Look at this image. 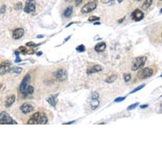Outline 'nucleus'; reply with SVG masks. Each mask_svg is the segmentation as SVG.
<instances>
[{
  "instance_id": "obj_1",
  "label": "nucleus",
  "mask_w": 162,
  "mask_h": 162,
  "mask_svg": "<svg viewBox=\"0 0 162 162\" xmlns=\"http://www.w3.org/2000/svg\"><path fill=\"white\" fill-rule=\"evenodd\" d=\"M17 121L12 119L10 115L5 111L0 113V125H16Z\"/></svg>"
},
{
  "instance_id": "obj_2",
  "label": "nucleus",
  "mask_w": 162,
  "mask_h": 162,
  "mask_svg": "<svg viewBox=\"0 0 162 162\" xmlns=\"http://www.w3.org/2000/svg\"><path fill=\"white\" fill-rule=\"evenodd\" d=\"M146 60H147V57H146V56H142V57H139L135 58L133 61L132 70L135 71L140 69V68L144 66Z\"/></svg>"
},
{
  "instance_id": "obj_3",
  "label": "nucleus",
  "mask_w": 162,
  "mask_h": 162,
  "mask_svg": "<svg viewBox=\"0 0 162 162\" xmlns=\"http://www.w3.org/2000/svg\"><path fill=\"white\" fill-rule=\"evenodd\" d=\"M25 13H33L36 11V2L35 0H27L26 5L24 8Z\"/></svg>"
},
{
  "instance_id": "obj_4",
  "label": "nucleus",
  "mask_w": 162,
  "mask_h": 162,
  "mask_svg": "<svg viewBox=\"0 0 162 162\" xmlns=\"http://www.w3.org/2000/svg\"><path fill=\"white\" fill-rule=\"evenodd\" d=\"M54 76L61 82L66 80L67 78V72L66 69H61L56 71L54 74Z\"/></svg>"
},
{
  "instance_id": "obj_5",
  "label": "nucleus",
  "mask_w": 162,
  "mask_h": 162,
  "mask_svg": "<svg viewBox=\"0 0 162 162\" xmlns=\"http://www.w3.org/2000/svg\"><path fill=\"white\" fill-rule=\"evenodd\" d=\"M11 64L8 61H4L0 64V75H4L7 73L10 72Z\"/></svg>"
},
{
  "instance_id": "obj_6",
  "label": "nucleus",
  "mask_w": 162,
  "mask_h": 162,
  "mask_svg": "<svg viewBox=\"0 0 162 162\" xmlns=\"http://www.w3.org/2000/svg\"><path fill=\"white\" fill-rule=\"evenodd\" d=\"M144 17V14L142 11L138 9H136L134 11L132 12L131 15V17L132 19L135 22H139L143 19V18Z\"/></svg>"
},
{
  "instance_id": "obj_7",
  "label": "nucleus",
  "mask_w": 162,
  "mask_h": 162,
  "mask_svg": "<svg viewBox=\"0 0 162 162\" xmlns=\"http://www.w3.org/2000/svg\"><path fill=\"white\" fill-rule=\"evenodd\" d=\"M97 7L96 3L93 2H90L88 3L83 6V7L82 8V12L84 14L90 13V12L94 10Z\"/></svg>"
},
{
  "instance_id": "obj_8",
  "label": "nucleus",
  "mask_w": 162,
  "mask_h": 162,
  "mask_svg": "<svg viewBox=\"0 0 162 162\" xmlns=\"http://www.w3.org/2000/svg\"><path fill=\"white\" fill-rule=\"evenodd\" d=\"M31 76L29 74H26L25 77L24 78V79L22 81V82L20 83V92L22 93H26V86L27 85L28 82L30 80Z\"/></svg>"
},
{
  "instance_id": "obj_9",
  "label": "nucleus",
  "mask_w": 162,
  "mask_h": 162,
  "mask_svg": "<svg viewBox=\"0 0 162 162\" xmlns=\"http://www.w3.org/2000/svg\"><path fill=\"white\" fill-rule=\"evenodd\" d=\"M20 110L24 114H27L32 112L34 110V108L31 104L25 103L20 106Z\"/></svg>"
},
{
  "instance_id": "obj_10",
  "label": "nucleus",
  "mask_w": 162,
  "mask_h": 162,
  "mask_svg": "<svg viewBox=\"0 0 162 162\" xmlns=\"http://www.w3.org/2000/svg\"><path fill=\"white\" fill-rule=\"evenodd\" d=\"M152 73H153V71L149 67H146L140 72V74H141V77L142 78H146L150 77L152 76Z\"/></svg>"
},
{
  "instance_id": "obj_11",
  "label": "nucleus",
  "mask_w": 162,
  "mask_h": 162,
  "mask_svg": "<svg viewBox=\"0 0 162 162\" xmlns=\"http://www.w3.org/2000/svg\"><path fill=\"white\" fill-rule=\"evenodd\" d=\"M24 34V30L22 28H17L13 31V38L14 39H18L21 38Z\"/></svg>"
},
{
  "instance_id": "obj_12",
  "label": "nucleus",
  "mask_w": 162,
  "mask_h": 162,
  "mask_svg": "<svg viewBox=\"0 0 162 162\" xmlns=\"http://www.w3.org/2000/svg\"><path fill=\"white\" fill-rule=\"evenodd\" d=\"M59 94H55L50 95L48 97L46 98V101L48 102V104L52 106L54 108H55V106L57 103V96Z\"/></svg>"
},
{
  "instance_id": "obj_13",
  "label": "nucleus",
  "mask_w": 162,
  "mask_h": 162,
  "mask_svg": "<svg viewBox=\"0 0 162 162\" xmlns=\"http://www.w3.org/2000/svg\"><path fill=\"white\" fill-rule=\"evenodd\" d=\"M102 71V67L99 65H95L92 67H90L86 71V73L88 74H91L92 73H98L99 71Z\"/></svg>"
},
{
  "instance_id": "obj_14",
  "label": "nucleus",
  "mask_w": 162,
  "mask_h": 162,
  "mask_svg": "<svg viewBox=\"0 0 162 162\" xmlns=\"http://www.w3.org/2000/svg\"><path fill=\"white\" fill-rule=\"evenodd\" d=\"M106 48V45L104 42L98 43L95 46V50L97 52H104Z\"/></svg>"
},
{
  "instance_id": "obj_15",
  "label": "nucleus",
  "mask_w": 162,
  "mask_h": 162,
  "mask_svg": "<svg viewBox=\"0 0 162 162\" xmlns=\"http://www.w3.org/2000/svg\"><path fill=\"white\" fill-rule=\"evenodd\" d=\"M15 101V95H12L10 96L7 99V101H6L5 103V106L7 108H10L11 106L14 103V102Z\"/></svg>"
},
{
  "instance_id": "obj_16",
  "label": "nucleus",
  "mask_w": 162,
  "mask_h": 162,
  "mask_svg": "<svg viewBox=\"0 0 162 162\" xmlns=\"http://www.w3.org/2000/svg\"><path fill=\"white\" fill-rule=\"evenodd\" d=\"M99 105V101L98 100V99H92V101L90 102V106H91L93 110H95V109L98 107Z\"/></svg>"
},
{
  "instance_id": "obj_17",
  "label": "nucleus",
  "mask_w": 162,
  "mask_h": 162,
  "mask_svg": "<svg viewBox=\"0 0 162 162\" xmlns=\"http://www.w3.org/2000/svg\"><path fill=\"white\" fill-rule=\"evenodd\" d=\"M47 122H48V118L45 116L40 114V116L38 119V123L41 125H45L47 123Z\"/></svg>"
},
{
  "instance_id": "obj_18",
  "label": "nucleus",
  "mask_w": 162,
  "mask_h": 162,
  "mask_svg": "<svg viewBox=\"0 0 162 162\" xmlns=\"http://www.w3.org/2000/svg\"><path fill=\"white\" fill-rule=\"evenodd\" d=\"M152 0H146L144 3L142 4V8L144 10H147V9H148L149 7H150L151 5L152 4Z\"/></svg>"
},
{
  "instance_id": "obj_19",
  "label": "nucleus",
  "mask_w": 162,
  "mask_h": 162,
  "mask_svg": "<svg viewBox=\"0 0 162 162\" xmlns=\"http://www.w3.org/2000/svg\"><path fill=\"white\" fill-rule=\"evenodd\" d=\"M72 13H73V7H69L66 9V11L64 12V17H69L71 16V15L72 14Z\"/></svg>"
},
{
  "instance_id": "obj_20",
  "label": "nucleus",
  "mask_w": 162,
  "mask_h": 162,
  "mask_svg": "<svg viewBox=\"0 0 162 162\" xmlns=\"http://www.w3.org/2000/svg\"><path fill=\"white\" fill-rule=\"evenodd\" d=\"M116 78H117V76L116 75V74H113V75H111V76L108 77V78L106 79L105 82L108 83H111L114 82L115 80L116 79Z\"/></svg>"
},
{
  "instance_id": "obj_21",
  "label": "nucleus",
  "mask_w": 162,
  "mask_h": 162,
  "mask_svg": "<svg viewBox=\"0 0 162 162\" xmlns=\"http://www.w3.org/2000/svg\"><path fill=\"white\" fill-rule=\"evenodd\" d=\"M22 71V69L20 67H14L10 69V73H15L17 74H20Z\"/></svg>"
},
{
  "instance_id": "obj_22",
  "label": "nucleus",
  "mask_w": 162,
  "mask_h": 162,
  "mask_svg": "<svg viewBox=\"0 0 162 162\" xmlns=\"http://www.w3.org/2000/svg\"><path fill=\"white\" fill-rule=\"evenodd\" d=\"M76 51L78 52H83L85 51V46L83 45H80L76 48Z\"/></svg>"
},
{
  "instance_id": "obj_23",
  "label": "nucleus",
  "mask_w": 162,
  "mask_h": 162,
  "mask_svg": "<svg viewBox=\"0 0 162 162\" xmlns=\"http://www.w3.org/2000/svg\"><path fill=\"white\" fill-rule=\"evenodd\" d=\"M139 104V102H136L135 104H133L132 105L129 106V107L127 108V110L130 111V110H135V109L138 106V105Z\"/></svg>"
},
{
  "instance_id": "obj_24",
  "label": "nucleus",
  "mask_w": 162,
  "mask_h": 162,
  "mask_svg": "<svg viewBox=\"0 0 162 162\" xmlns=\"http://www.w3.org/2000/svg\"><path fill=\"white\" fill-rule=\"evenodd\" d=\"M22 3L18 2V3H16L14 5V9L16 10H20L22 9Z\"/></svg>"
},
{
  "instance_id": "obj_25",
  "label": "nucleus",
  "mask_w": 162,
  "mask_h": 162,
  "mask_svg": "<svg viewBox=\"0 0 162 162\" xmlns=\"http://www.w3.org/2000/svg\"><path fill=\"white\" fill-rule=\"evenodd\" d=\"M144 86H145V84H143V85H140V86H139L138 87H137V88H135L134 90H133L131 92H130V93H135V92H137V91H139V90H141L142 88H144Z\"/></svg>"
},
{
  "instance_id": "obj_26",
  "label": "nucleus",
  "mask_w": 162,
  "mask_h": 162,
  "mask_svg": "<svg viewBox=\"0 0 162 162\" xmlns=\"http://www.w3.org/2000/svg\"><path fill=\"white\" fill-rule=\"evenodd\" d=\"M15 55H16V59H15V62H17V63H18V62H20L22 61L21 60V59L19 57V54H20V53L18 52H15Z\"/></svg>"
},
{
  "instance_id": "obj_27",
  "label": "nucleus",
  "mask_w": 162,
  "mask_h": 162,
  "mask_svg": "<svg viewBox=\"0 0 162 162\" xmlns=\"http://www.w3.org/2000/svg\"><path fill=\"white\" fill-rule=\"evenodd\" d=\"M27 124H29V125H31H31H36V124H38V121H37L36 120L34 119V118H31L30 120L28 121Z\"/></svg>"
},
{
  "instance_id": "obj_28",
  "label": "nucleus",
  "mask_w": 162,
  "mask_h": 162,
  "mask_svg": "<svg viewBox=\"0 0 162 162\" xmlns=\"http://www.w3.org/2000/svg\"><path fill=\"white\" fill-rule=\"evenodd\" d=\"M99 19H100V18H99V17L94 16V15H93V16H91V17H89L88 21H90V22H93V21L99 20Z\"/></svg>"
},
{
  "instance_id": "obj_29",
  "label": "nucleus",
  "mask_w": 162,
  "mask_h": 162,
  "mask_svg": "<svg viewBox=\"0 0 162 162\" xmlns=\"http://www.w3.org/2000/svg\"><path fill=\"white\" fill-rule=\"evenodd\" d=\"M131 78V75H130V74H124V80H125V82H129V81Z\"/></svg>"
},
{
  "instance_id": "obj_30",
  "label": "nucleus",
  "mask_w": 162,
  "mask_h": 162,
  "mask_svg": "<svg viewBox=\"0 0 162 162\" xmlns=\"http://www.w3.org/2000/svg\"><path fill=\"white\" fill-rule=\"evenodd\" d=\"M126 99V97H118L116 99H114V102H120L121 101H124L125 99Z\"/></svg>"
},
{
  "instance_id": "obj_31",
  "label": "nucleus",
  "mask_w": 162,
  "mask_h": 162,
  "mask_svg": "<svg viewBox=\"0 0 162 162\" xmlns=\"http://www.w3.org/2000/svg\"><path fill=\"white\" fill-rule=\"evenodd\" d=\"M27 92L30 93V94H32L34 92V87L33 86H29L27 87Z\"/></svg>"
},
{
  "instance_id": "obj_32",
  "label": "nucleus",
  "mask_w": 162,
  "mask_h": 162,
  "mask_svg": "<svg viewBox=\"0 0 162 162\" xmlns=\"http://www.w3.org/2000/svg\"><path fill=\"white\" fill-rule=\"evenodd\" d=\"M6 8H7V7H6V6L5 5H3L2 7L0 8V14H5V12H6Z\"/></svg>"
},
{
  "instance_id": "obj_33",
  "label": "nucleus",
  "mask_w": 162,
  "mask_h": 162,
  "mask_svg": "<svg viewBox=\"0 0 162 162\" xmlns=\"http://www.w3.org/2000/svg\"><path fill=\"white\" fill-rule=\"evenodd\" d=\"M113 1H114V0H101L102 3H108ZM117 1L119 3H121L123 1V0H117Z\"/></svg>"
},
{
  "instance_id": "obj_34",
  "label": "nucleus",
  "mask_w": 162,
  "mask_h": 162,
  "mask_svg": "<svg viewBox=\"0 0 162 162\" xmlns=\"http://www.w3.org/2000/svg\"><path fill=\"white\" fill-rule=\"evenodd\" d=\"M98 97H99V94L97 92H94L92 94V99H98Z\"/></svg>"
},
{
  "instance_id": "obj_35",
  "label": "nucleus",
  "mask_w": 162,
  "mask_h": 162,
  "mask_svg": "<svg viewBox=\"0 0 162 162\" xmlns=\"http://www.w3.org/2000/svg\"><path fill=\"white\" fill-rule=\"evenodd\" d=\"M26 45L28 46H35L36 45L35 43L33 42H28L26 43Z\"/></svg>"
},
{
  "instance_id": "obj_36",
  "label": "nucleus",
  "mask_w": 162,
  "mask_h": 162,
  "mask_svg": "<svg viewBox=\"0 0 162 162\" xmlns=\"http://www.w3.org/2000/svg\"><path fill=\"white\" fill-rule=\"evenodd\" d=\"M19 49H20V50H21V51H22V52H26V51H27V49H26V47H24V46H20V47L19 48Z\"/></svg>"
},
{
  "instance_id": "obj_37",
  "label": "nucleus",
  "mask_w": 162,
  "mask_h": 162,
  "mask_svg": "<svg viewBox=\"0 0 162 162\" xmlns=\"http://www.w3.org/2000/svg\"><path fill=\"white\" fill-rule=\"evenodd\" d=\"M148 104H144V105L140 106V108H141V109H144V108H148Z\"/></svg>"
},
{
  "instance_id": "obj_38",
  "label": "nucleus",
  "mask_w": 162,
  "mask_h": 162,
  "mask_svg": "<svg viewBox=\"0 0 162 162\" xmlns=\"http://www.w3.org/2000/svg\"><path fill=\"white\" fill-rule=\"evenodd\" d=\"M74 122H75V121H70V122H68V123H63V125H69V124H72Z\"/></svg>"
},
{
  "instance_id": "obj_39",
  "label": "nucleus",
  "mask_w": 162,
  "mask_h": 162,
  "mask_svg": "<svg viewBox=\"0 0 162 162\" xmlns=\"http://www.w3.org/2000/svg\"><path fill=\"white\" fill-rule=\"evenodd\" d=\"M43 54V53L42 52H38V53H37L36 54V55H38V56H40V55H42Z\"/></svg>"
},
{
  "instance_id": "obj_40",
  "label": "nucleus",
  "mask_w": 162,
  "mask_h": 162,
  "mask_svg": "<svg viewBox=\"0 0 162 162\" xmlns=\"http://www.w3.org/2000/svg\"><path fill=\"white\" fill-rule=\"evenodd\" d=\"M70 38H71V36H68V38H66V39H64V42H66V41H67V40L69 39Z\"/></svg>"
},
{
  "instance_id": "obj_41",
  "label": "nucleus",
  "mask_w": 162,
  "mask_h": 162,
  "mask_svg": "<svg viewBox=\"0 0 162 162\" xmlns=\"http://www.w3.org/2000/svg\"><path fill=\"white\" fill-rule=\"evenodd\" d=\"M124 18H125V17H124L123 18H122V19H121V20H118V22H119V23H121V22H122L123 21V20H124Z\"/></svg>"
},
{
  "instance_id": "obj_42",
  "label": "nucleus",
  "mask_w": 162,
  "mask_h": 162,
  "mask_svg": "<svg viewBox=\"0 0 162 162\" xmlns=\"http://www.w3.org/2000/svg\"><path fill=\"white\" fill-rule=\"evenodd\" d=\"M43 37H44V36L43 35H39V36H38V38H43Z\"/></svg>"
},
{
  "instance_id": "obj_43",
  "label": "nucleus",
  "mask_w": 162,
  "mask_h": 162,
  "mask_svg": "<svg viewBox=\"0 0 162 162\" xmlns=\"http://www.w3.org/2000/svg\"><path fill=\"white\" fill-rule=\"evenodd\" d=\"M99 24H101L100 22H95V23H94V25H99Z\"/></svg>"
},
{
  "instance_id": "obj_44",
  "label": "nucleus",
  "mask_w": 162,
  "mask_h": 162,
  "mask_svg": "<svg viewBox=\"0 0 162 162\" xmlns=\"http://www.w3.org/2000/svg\"><path fill=\"white\" fill-rule=\"evenodd\" d=\"M135 1H141L142 0H135Z\"/></svg>"
}]
</instances>
